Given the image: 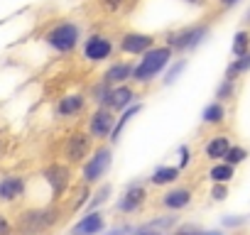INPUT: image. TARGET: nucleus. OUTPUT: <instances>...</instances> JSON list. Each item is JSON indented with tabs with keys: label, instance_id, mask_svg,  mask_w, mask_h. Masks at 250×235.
Instances as JSON below:
<instances>
[{
	"label": "nucleus",
	"instance_id": "f257e3e1",
	"mask_svg": "<svg viewBox=\"0 0 250 235\" xmlns=\"http://www.w3.org/2000/svg\"><path fill=\"white\" fill-rule=\"evenodd\" d=\"M174 52L165 44H155L150 52H145L143 57H138V64H133V83L135 86H150L155 83V78H160L165 74V69L172 64Z\"/></svg>",
	"mask_w": 250,
	"mask_h": 235
},
{
	"label": "nucleus",
	"instance_id": "f03ea898",
	"mask_svg": "<svg viewBox=\"0 0 250 235\" xmlns=\"http://www.w3.org/2000/svg\"><path fill=\"white\" fill-rule=\"evenodd\" d=\"M59 220H62V208L59 206H40V208L35 206V208H25L13 225L20 235H44Z\"/></svg>",
	"mask_w": 250,
	"mask_h": 235
},
{
	"label": "nucleus",
	"instance_id": "7ed1b4c3",
	"mask_svg": "<svg viewBox=\"0 0 250 235\" xmlns=\"http://www.w3.org/2000/svg\"><path fill=\"white\" fill-rule=\"evenodd\" d=\"M42 39H44V44H47L54 54L66 57V54H74V52L81 47V42H83V30H81V25L74 22V20H59V22H54V25L44 32Z\"/></svg>",
	"mask_w": 250,
	"mask_h": 235
},
{
	"label": "nucleus",
	"instance_id": "20e7f679",
	"mask_svg": "<svg viewBox=\"0 0 250 235\" xmlns=\"http://www.w3.org/2000/svg\"><path fill=\"white\" fill-rule=\"evenodd\" d=\"M211 35V25L208 22H194L179 30H169L165 35V47H169L174 54H187L199 49Z\"/></svg>",
	"mask_w": 250,
	"mask_h": 235
},
{
	"label": "nucleus",
	"instance_id": "39448f33",
	"mask_svg": "<svg viewBox=\"0 0 250 235\" xmlns=\"http://www.w3.org/2000/svg\"><path fill=\"white\" fill-rule=\"evenodd\" d=\"M113 167V147L110 145H98L93 147V152L86 157V162L81 164V184L83 186H96L105 179V174Z\"/></svg>",
	"mask_w": 250,
	"mask_h": 235
},
{
	"label": "nucleus",
	"instance_id": "423d86ee",
	"mask_svg": "<svg viewBox=\"0 0 250 235\" xmlns=\"http://www.w3.org/2000/svg\"><path fill=\"white\" fill-rule=\"evenodd\" d=\"M147 203V181L145 179H133L123 186V191L115 198V213L120 215H135L138 211H143V206Z\"/></svg>",
	"mask_w": 250,
	"mask_h": 235
},
{
	"label": "nucleus",
	"instance_id": "0eeeda50",
	"mask_svg": "<svg viewBox=\"0 0 250 235\" xmlns=\"http://www.w3.org/2000/svg\"><path fill=\"white\" fill-rule=\"evenodd\" d=\"M79 49H81V59L86 64H105L115 54V42H113V37H108L103 32H91L88 37H83Z\"/></svg>",
	"mask_w": 250,
	"mask_h": 235
},
{
	"label": "nucleus",
	"instance_id": "6e6552de",
	"mask_svg": "<svg viewBox=\"0 0 250 235\" xmlns=\"http://www.w3.org/2000/svg\"><path fill=\"white\" fill-rule=\"evenodd\" d=\"M40 176H42V181L47 184L52 198L59 201V198H64V194L69 191L71 179H74V172H71V167H69L66 162H49V164L42 169Z\"/></svg>",
	"mask_w": 250,
	"mask_h": 235
},
{
	"label": "nucleus",
	"instance_id": "1a4fd4ad",
	"mask_svg": "<svg viewBox=\"0 0 250 235\" xmlns=\"http://www.w3.org/2000/svg\"><path fill=\"white\" fill-rule=\"evenodd\" d=\"M93 152V140L86 130H74L69 133V137L64 140V147H62V157L69 167H76V164H83L86 157Z\"/></svg>",
	"mask_w": 250,
	"mask_h": 235
},
{
	"label": "nucleus",
	"instance_id": "9d476101",
	"mask_svg": "<svg viewBox=\"0 0 250 235\" xmlns=\"http://www.w3.org/2000/svg\"><path fill=\"white\" fill-rule=\"evenodd\" d=\"M157 44L155 35L150 32H140V30H128V32H123L118 37V44L115 49L125 57H143L145 52H150L152 47Z\"/></svg>",
	"mask_w": 250,
	"mask_h": 235
},
{
	"label": "nucleus",
	"instance_id": "9b49d317",
	"mask_svg": "<svg viewBox=\"0 0 250 235\" xmlns=\"http://www.w3.org/2000/svg\"><path fill=\"white\" fill-rule=\"evenodd\" d=\"M138 100H140L138 88H133L130 83H120V86H110L108 88V93H105V98L101 100L98 108H105V110H110V113L118 115V113H123L125 108H130Z\"/></svg>",
	"mask_w": 250,
	"mask_h": 235
},
{
	"label": "nucleus",
	"instance_id": "f8f14e48",
	"mask_svg": "<svg viewBox=\"0 0 250 235\" xmlns=\"http://www.w3.org/2000/svg\"><path fill=\"white\" fill-rule=\"evenodd\" d=\"M113 125H115V113L96 105V110H91L88 120H86V133L91 135L93 142H105L110 137Z\"/></svg>",
	"mask_w": 250,
	"mask_h": 235
},
{
	"label": "nucleus",
	"instance_id": "ddd939ff",
	"mask_svg": "<svg viewBox=\"0 0 250 235\" xmlns=\"http://www.w3.org/2000/svg\"><path fill=\"white\" fill-rule=\"evenodd\" d=\"M86 105H88L86 93H81V91L64 93L54 103V118H57V120H74V118H79L86 110Z\"/></svg>",
	"mask_w": 250,
	"mask_h": 235
},
{
	"label": "nucleus",
	"instance_id": "4468645a",
	"mask_svg": "<svg viewBox=\"0 0 250 235\" xmlns=\"http://www.w3.org/2000/svg\"><path fill=\"white\" fill-rule=\"evenodd\" d=\"M27 196V176L22 174H5L0 176V203H18Z\"/></svg>",
	"mask_w": 250,
	"mask_h": 235
},
{
	"label": "nucleus",
	"instance_id": "2eb2a0df",
	"mask_svg": "<svg viewBox=\"0 0 250 235\" xmlns=\"http://www.w3.org/2000/svg\"><path fill=\"white\" fill-rule=\"evenodd\" d=\"M194 201V191L189 186H169L162 196H160V206L169 213H179L184 208H189Z\"/></svg>",
	"mask_w": 250,
	"mask_h": 235
},
{
	"label": "nucleus",
	"instance_id": "dca6fc26",
	"mask_svg": "<svg viewBox=\"0 0 250 235\" xmlns=\"http://www.w3.org/2000/svg\"><path fill=\"white\" fill-rule=\"evenodd\" d=\"M105 228H108V220H105L103 211H91V213H83L69 228V235H103Z\"/></svg>",
	"mask_w": 250,
	"mask_h": 235
},
{
	"label": "nucleus",
	"instance_id": "f3484780",
	"mask_svg": "<svg viewBox=\"0 0 250 235\" xmlns=\"http://www.w3.org/2000/svg\"><path fill=\"white\" fill-rule=\"evenodd\" d=\"M179 218L174 213H167V215H157V218H150L140 225H133L130 235H167L177 228Z\"/></svg>",
	"mask_w": 250,
	"mask_h": 235
},
{
	"label": "nucleus",
	"instance_id": "a211bd4d",
	"mask_svg": "<svg viewBox=\"0 0 250 235\" xmlns=\"http://www.w3.org/2000/svg\"><path fill=\"white\" fill-rule=\"evenodd\" d=\"M130 78H133V61H125V59L110 61V64L105 66V71L101 74V81L108 83V86L130 83Z\"/></svg>",
	"mask_w": 250,
	"mask_h": 235
},
{
	"label": "nucleus",
	"instance_id": "6ab92c4d",
	"mask_svg": "<svg viewBox=\"0 0 250 235\" xmlns=\"http://www.w3.org/2000/svg\"><path fill=\"white\" fill-rule=\"evenodd\" d=\"M179 179H182V169H179L177 164H160V167H155V169L150 172L147 184H152V186H157V189H169V186H174Z\"/></svg>",
	"mask_w": 250,
	"mask_h": 235
},
{
	"label": "nucleus",
	"instance_id": "aec40b11",
	"mask_svg": "<svg viewBox=\"0 0 250 235\" xmlns=\"http://www.w3.org/2000/svg\"><path fill=\"white\" fill-rule=\"evenodd\" d=\"M140 110H143V103L138 100V103H133L130 108H125L123 113H118V115H115V125H113V130H110V137H108V145H110V147L120 142V135L125 133V128L130 125V120H133V118H135Z\"/></svg>",
	"mask_w": 250,
	"mask_h": 235
},
{
	"label": "nucleus",
	"instance_id": "412c9836",
	"mask_svg": "<svg viewBox=\"0 0 250 235\" xmlns=\"http://www.w3.org/2000/svg\"><path fill=\"white\" fill-rule=\"evenodd\" d=\"M228 150H230L228 135H213V137H208L206 145H204V155H206L208 162H223V157H226Z\"/></svg>",
	"mask_w": 250,
	"mask_h": 235
},
{
	"label": "nucleus",
	"instance_id": "4be33fe9",
	"mask_svg": "<svg viewBox=\"0 0 250 235\" xmlns=\"http://www.w3.org/2000/svg\"><path fill=\"white\" fill-rule=\"evenodd\" d=\"M113 196V184L110 181H101L96 184V189H91V198L83 208V213H91V211H101Z\"/></svg>",
	"mask_w": 250,
	"mask_h": 235
},
{
	"label": "nucleus",
	"instance_id": "5701e85b",
	"mask_svg": "<svg viewBox=\"0 0 250 235\" xmlns=\"http://www.w3.org/2000/svg\"><path fill=\"white\" fill-rule=\"evenodd\" d=\"M226 105L223 103H218V100H211L204 110H201V123L204 125H211V128H218V125H223L226 123Z\"/></svg>",
	"mask_w": 250,
	"mask_h": 235
},
{
	"label": "nucleus",
	"instance_id": "b1692460",
	"mask_svg": "<svg viewBox=\"0 0 250 235\" xmlns=\"http://www.w3.org/2000/svg\"><path fill=\"white\" fill-rule=\"evenodd\" d=\"M233 176H235V167H230L226 162H213V167L208 169L211 184H230Z\"/></svg>",
	"mask_w": 250,
	"mask_h": 235
},
{
	"label": "nucleus",
	"instance_id": "393cba45",
	"mask_svg": "<svg viewBox=\"0 0 250 235\" xmlns=\"http://www.w3.org/2000/svg\"><path fill=\"white\" fill-rule=\"evenodd\" d=\"M248 71H250V52L243 54V57H238V59H233V61L226 66V76H223V78L235 81L238 76H243V74H248Z\"/></svg>",
	"mask_w": 250,
	"mask_h": 235
},
{
	"label": "nucleus",
	"instance_id": "a878e982",
	"mask_svg": "<svg viewBox=\"0 0 250 235\" xmlns=\"http://www.w3.org/2000/svg\"><path fill=\"white\" fill-rule=\"evenodd\" d=\"M184 69H187V59H172V64L165 69V78H162V86H172V83H177L179 81V76L184 74Z\"/></svg>",
	"mask_w": 250,
	"mask_h": 235
},
{
	"label": "nucleus",
	"instance_id": "bb28decb",
	"mask_svg": "<svg viewBox=\"0 0 250 235\" xmlns=\"http://www.w3.org/2000/svg\"><path fill=\"white\" fill-rule=\"evenodd\" d=\"M230 52H233V57H235V59L250 52V32H248V30H238V32L233 35Z\"/></svg>",
	"mask_w": 250,
	"mask_h": 235
},
{
	"label": "nucleus",
	"instance_id": "cd10ccee",
	"mask_svg": "<svg viewBox=\"0 0 250 235\" xmlns=\"http://www.w3.org/2000/svg\"><path fill=\"white\" fill-rule=\"evenodd\" d=\"M245 159H248V150L240 147V145H230V150H228L226 157H223V162L230 164V167H238V164H243Z\"/></svg>",
	"mask_w": 250,
	"mask_h": 235
},
{
	"label": "nucleus",
	"instance_id": "c85d7f7f",
	"mask_svg": "<svg viewBox=\"0 0 250 235\" xmlns=\"http://www.w3.org/2000/svg\"><path fill=\"white\" fill-rule=\"evenodd\" d=\"M233 96H235V81L223 78V81L218 83V88H216V100H218V103H226V100H230Z\"/></svg>",
	"mask_w": 250,
	"mask_h": 235
},
{
	"label": "nucleus",
	"instance_id": "c756f323",
	"mask_svg": "<svg viewBox=\"0 0 250 235\" xmlns=\"http://www.w3.org/2000/svg\"><path fill=\"white\" fill-rule=\"evenodd\" d=\"M98 3H101V8L105 10V13H120L123 8H125V3H128V0H98Z\"/></svg>",
	"mask_w": 250,
	"mask_h": 235
},
{
	"label": "nucleus",
	"instance_id": "7c9ffc66",
	"mask_svg": "<svg viewBox=\"0 0 250 235\" xmlns=\"http://www.w3.org/2000/svg\"><path fill=\"white\" fill-rule=\"evenodd\" d=\"M177 152H179V164H177V167L184 172V169L191 164V150H189V145H182Z\"/></svg>",
	"mask_w": 250,
	"mask_h": 235
},
{
	"label": "nucleus",
	"instance_id": "2f4dec72",
	"mask_svg": "<svg viewBox=\"0 0 250 235\" xmlns=\"http://www.w3.org/2000/svg\"><path fill=\"white\" fill-rule=\"evenodd\" d=\"M211 198L218 201V203L226 201V198H228V184H213V186H211Z\"/></svg>",
	"mask_w": 250,
	"mask_h": 235
},
{
	"label": "nucleus",
	"instance_id": "473e14b6",
	"mask_svg": "<svg viewBox=\"0 0 250 235\" xmlns=\"http://www.w3.org/2000/svg\"><path fill=\"white\" fill-rule=\"evenodd\" d=\"M15 233V225H13V220L0 211V235H13Z\"/></svg>",
	"mask_w": 250,
	"mask_h": 235
},
{
	"label": "nucleus",
	"instance_id": "72a5a7b5",
	"mask_svg": "<svg viewBox=\"0 0 250 235\" xmlns=\"http://www.w3.org/2000/svg\"><path fill=\"white\" fill-rule=\"evenodd\" d=\"M88 198H91V186H83L81 196H79V198H76V203H74V211H83V208H86V203H88Z\"/></svg>",
	"mask_w": 250,
	"mask_h": 235
},
{
	"label": "nucleus",
	"instance_id": "f704fd0d",
	"mask_svg": "<svg viewBox=\"0 0 250 235\" xmlns=\"http://www.w3.org/2000/svg\"><path fill=\"white\" fill-rule=\"evenodd\" d=\"M130 230H133V225H128V223H125V225H115V228H105L103 233L105 235H130Z\"/></svg>",
	"mask_w": 250,
	"mask_h": 235
},
{
	"label": "nucleus",
	"instance_id": "c9c22d12",
	"mask_svg": "<svg viewBox=\"0 0 250 235\" xmlns=\"http://www.w3.org/2000/svg\"><path fill=\"white\" fill-rule=\"evenodd\" d=\"M201 228H196V225H179V228H174V233L172 235H196Z\"/></svg>",
	"mask_w": 250,
	"mask_h": 235
},
{
	"label": "nucleus",
	"instance_id": "e433bc0d",
	"mask_svg": "<svg viewBox=\"0 0 250 235\" xmlns=\"http://www.w3.org/2000/svg\"><path fill=\"white\" fill-rule=\"evenodd\" d=\"M218 3H221L223 10H230V8H235V5L240 3V0H218Z\"/></svg>",
	"mask_w": 250,
	"mask_h": 235
},
{
	"label": "nucleus",
	"instance_id": "4c0bfd02",
	"mask_svg": "<svg viewBox=\"0 0 250 235\" xmlns=\"http://www.w3.org/2000/svg\"><path fill=\"white\" fill-rule=\"evenodd\" d=\"M196 235H223L221 230H199Z\"/></svg>",
	"mask_w": 250,
	"mask_h": 235
},
{
	"label": "nucleus",
	"instance_id": "58836bf2",
	"mask_svg": "<svg viewBox=\"0 0 250 235\" xmlns=\"http://www.w3.org/2000/svg\"><path fill=\"white\" fill-rule=\"evenodd\" d=\"M184 3H189V5H196V8H201V5H204V0H184Z\"/></svg>",
	"mask_w": 250,
	"mask_h": 235
},
{
	"label": "nucleus",
	"instance_id": "ea45409f",
	"mask_svg": "<svg viewBox=\"0 0 250 235\" xmlns=\"http://www.w3.org/2000/svg\"><path fill=\"white\" fill-rule=\"evenodd\" d=\"M245 20H248V22H250V10H248V15H245Z\"/></svg>",
	"mask_w": 250,
	"mask_h": 235
}]
</instances>
